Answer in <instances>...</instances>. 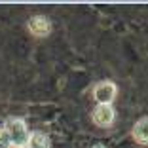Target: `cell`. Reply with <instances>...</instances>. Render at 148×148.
I'll list each match as a JSON object with an SVG mask.
<instances>
[{
  "instance_id": "1",
  "label": "cell",
  "mask_w": 148,
  "mask_h": 148,
  "mask_svg": "<svg viewBox=\"0 0 148 148\" xmlns=\"http://www.w3.org/2000/svg\"><path fill=\"white\" fill-rule=\"evenodd\" d=\"M4 131L8 133L10 143L15 144L17 148H25V144L29 143V129L21 118H10L4 125Z\"/></svg>"
},
{
  "instance_id": "2",
  "label": "cell",
  "mask_w": 148,
  "mask_h": 148,
  "mask_svg": "<svg viewBox=\"0 0 148 148\" xmlns=\"http://www.w3.org/2000/svg\"><path fill=\"white\" fill-rule=\"evenodd\" d=\"M118 95V86L112 80H103V82L93 86V99L97 105H112Z\"/></svg>"
},
{
  "instance_id": "3",
  "label": "cell",
  "mask_w": 148,
  "mask_h": 148,
  "mask_svg": "<svg viewBox=\"0 0 148 148\" xmlns=\"http://www.w3.org/2000/svg\"><path fill=\"white\" fill-rule=\"evenodd\" d=\"M91 120L101 129H110L116 122V110L112 108V105H97L91 112Z\"/></svg>"
},
{
  "instance_id": "4",
  "label": "cell",
  "mask_w": 148,
  "mask_h": 148,
  "mask_svg": "<svg viewBox=\"0 0 148 148\" xmlns=\"http://www.w3.org/2000/svg\"><path fill=\"white\" fill-rule=\"evenodd\" d=\"M27 29L36 38H46L51 32V23H49L48 17H44V15H32L29 19V23H27Z\"/></svg>"
},
{
  "instance_id": "5",
  "label": "cell",
  "mask_w": 148,
  "mask_h": 148,
  "mask_svg": "<svg viewBox=\"0 0 148 148\" xmlns=\"http://www.w3.org/2000/svg\"><path fill=\"white\" fill-rule=\"evenodd\" d=\"M131 137L137 144L148 146V116H143L140 120L135 122V125L131 129Z\"/></svg>"
},
{
  "instance_id": "6",
  "label": "cell",
  "mask_w": 148,
  "mask_h": 148,
  "mask_svg": "<svg viewBox=\"0 0 148 148\" xmlns=\"http://www.w3.org/2000/svg\"><path fill=\"white\" fill-rule=\"evenodd\" d=\"M29 148H49L51 143H49V137L42 131H34L29 135Z\"/></svg>"
},
{
  "instance_id": "7",
  "label": "cell",
  "mask_w": 148,
  "mask_h": 148,
  "mask_svg": "<svg viewBox=\"0 0 148 148\" xmlns=\"http://www.w3.org/2000/svg\"><path fill=\"white\" fill-rule=\"evenodd\" d=\"M10 137H8V133L4 131V127L0 129V148H10Z\"/></svg>"
},
{
  "instance_id": "8",
  "label": "cell",
  "mask_w": 148,
  "mask_h": 148,
  "mask_svg": "<svg viewBox=\"0 0 148 148\" xmlns=\"http://www.w3.org/2000/svg\"><path fill=\"white\" fill-rule=\"evenodd\" d=\"M91 148H106L105 144H95V146H91Z\"/></svg>"
}]
</instances>
